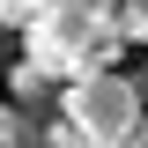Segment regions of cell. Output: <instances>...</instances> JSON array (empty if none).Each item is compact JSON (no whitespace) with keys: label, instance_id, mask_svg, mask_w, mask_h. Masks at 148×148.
Instances as JSON below:
<instances>
[{"label":"cell","instance_id":"1","mask_svg":"<svg viewBox=\"0 0 148 148\" xmlns=\"http://www.w3.org/2000/svg\"><path fill=\"white\" fill-rule=\"evenodd\" d=\"M59 119H67L89 148H126V133L141 126L148 111H141V89H133L126 74H89V82H67Z\"/></svg>","mask_w":148,"mask_h":148},{"label":"cell","instance_id":"2","mask_svg":"<svg viewBox=\"0 0 148 148\" xmlns=\"http://www.w3.org/2000/svg\"><path fill=\"white\" fill-rule=\"evenodd\" d=\"M0 148H45V126H37L30 111L0 104Z\"/></svg>","mask_w":148,"mask_h":148},{"label":"cell","instance_id":"3","mask_svg":"<svg viewBox=\"0 0 148 148\" xmlns=\"http://www.w3.org/2000/svg\"><path fill=\"white\" fill-rule=\"evenodd\" d=\"M111 37H119V45H148V15L141 8H119V15H111Z\"/></svg>","mask_w":148,"mask_h":148},{"label":"cell","instance_id":"4","mask_svg":"<svg viewBox=\"0 0 148 148\" xmlns=\"http://www.w3.org/2000/svg\"><path fill=\"white\" fill-rule=\"evenodd\" d=\"M37 96H45V74H37V67H15V111L37 104Z\"/></svg>","mask_w":148,"mask_h":148},{"label":"cell","instance_id":"5","mask_svg":"<svg viewBox=\"0 0 148 148\" xmlns=\"http://www.w3.org/2000/svg\"><path fill=\"white\" fill-rule=\"evenodd\" d=\"M37 8H45V0H0V22H15V30H30V22H37Z\"/></svg>","mask_w":148,"mask_h":148},{"label":"cell","instance_id":"6","mask_svg":"<svg viewBox=\"0 0 148 148\" xmlns=\"http://www.w3.org/2000/svg\"><path fill=\"white\" fill-rule=\"evenodd\" d=\"M45 148H89V141H82L67 119H45Z\"/></svg>","mask_w":148,"mask_h":148},{"label":"cell","instance_id":"7","mask_svg":"<svg viewBox=\"0 0 148 148\" xmlns=\"http://www.w3.org/2000/svg\"><path fill=\"white\" fill-rule=\"evenodd\" d=\"M126 148H148V119H141V126H133V133H126Z\"/></svg>","mask_w":148,"mask_h":148},{"label":"cell","instance_id":"8","mask_svg":"<svg viewBox=\"0 0 148 148\" xmlns=\"http://www.w3.org/2000/svg\"><path fill=\"white\" fill-rule=\"evenodd\" d=\"M119 8H141V15H148V0H119Z\"/></svg>","mask_w":148,"mask_h":148}]
</instances>
